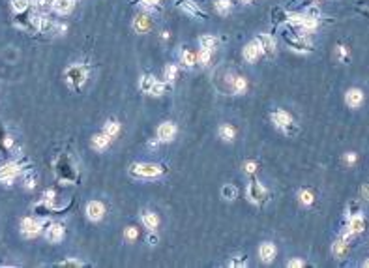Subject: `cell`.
I'll return each instance as SVG.
<instances>
[{"mask_svg": "<svg viewBox=\"0 0 369 268\" xmlns=\"http://www.w3.org/2000/svg\"><path fill=\"white\" fill-rule=\"evenodd\" d=\"M86 77H88V67L84 66V64H71V66L66 69L67 84H69L71 88H75V90H79V88L83 86V83L86 81Z\"/></svg>", "mask_w": 369, "mask_h": 268, "instance_id": "7a4b0ae2", "label": "cell"}, {"mask_svg": "<svg viewBox=\"0 0 369 268\" xmlns=\"http://www.w3.org/2000/svg\"><path fill=\"white\" fill-rule=\"evenodd\" d=\"M300 201H302L304 204H311V202H313L311 192H300Z\"/></svg>", "mask_w": 369, "mask_h": 268, "instance_id": "8d00e7d4", "label": "cell"}, {"mask_svg": "<svg viewBox=\"0 0 369 268\" xmlns=\"http://www.w3.org/2000/svg\"><path fill=\"white\" fill-rule=\"evenodd\" d=\"M177 66H167L165 67V79L167 81H175L177 79Z\"/></svg>", "mask_w": 369, "mask_h": 268, "instance_id": "d590c367", "label": "cell"}, {"mask_svg": "<svg viewBox=\"0 0 369 268\" xmlns=\"http://www.w3.org/2000/svg\"><path fill=\"white\" fill-rule=\"evenodd\" d=\"M219 135H221L223 141H233L235 139V130L231 126H221L219 128Z\"/></svg>", "mask_w": 369, "mask_h": 268, "instance_id": "4dcf8cb0", "label": "cell"}, {"mask_svg": "<svg viewBox=\"0 0 369 268\" xmlns=\"http://www.w3.org/2000/svg\"><path fill=\"white\" fill-rule=\"evenodd\" d=\"M165 88H167V84L156 81V83H154V86L150 88V94H152V96H161V94L165 92Z\"/></svg>", "mask_w": 369, "mask_h": 268, "instance_id": "d6a6232c", "label": "cell"}, {"mask_svg": "<svg viewBox=\"0 0 369 268\" xmlns=\"http://www.w3.org/2000/svg\"><path fill=\"white\" fill-rule=\"evenodd\" d=\"M210 59H212V51H208V49L199 51V55H197V62H199L201 66H208Z\"/></svg>", "mask_w": 369, "mask_h": 268, "instance_id": "83f0119b", "label": "cell"}, {"mask_svg": "<svg viewBox=\"0 0 369 268\" xmlns=\"http://www.w3.org/2000/svg\"><path fill=\"white\" fill-rule=\"evenodd\" d=\"M152 28V19L150 15H146V13H139V15L133 19V30L139 34H144L148 32Z\"/></svg>", "mask_w": 369, "mask_h": 268, "instance_id": "30bf717a", "label": "cell"}, {"mask_svg": "<svg viewBox=\"0 0 369 268\" xmlns=\"http://www.w3.org/2000/svg\"><path fill=\"white\" fill-rule=\"evenodd\" d=\"M247 195L253 202H264L266 201V190L260 186V182L257 180H251L249 182V188H247Z\"/></svg>", "mask_w": 369, "mask_h": 268, "instance_id": "ba28073f", "label": "cell"}, {"mask_svg": "<svg viewBox=\"0 0 369 268\" xmlns=\"http://www.w3.org/2000/svg\"><path fill=\"white\" fill-rule=\"evenodd\" d=\"M25 163L26 161H23V159H17V161H9L6 165H2V167H0V182H8V184H11L13 178L25 169Z\"/></svg>", "mask_w": 369, "mask_h": 268, "instance_id": "3957f363", "label": "cell"}, {"mask_svg": "<svg viewBox=\"0 0 369 268\" xmlns=\"http://www.w3.org/2000/svg\"><path fill=\"white\" fill-rule=\"evenodd\" d=\"M354 159H356V156H354V154H351V156H347V161H351V163H353Z\"/></svg>", "mask_w": 369, "mask_h": 268, "instance_id": "bcb514c9", "label": "cell"}, {"mask_svg": "<svg viewBox=\"0 0 369 268\" xmlns=\"http://www.w3.org/2000/svg\"><path fill=\"white\" fill-rule=\"evenodd\" d=\"M73 6H75V0H55L53 11H57L60 15H66L73 9Z\"/></svg>", "mask_w": 369, "mask_h": 268, "instance_id": "2e32d148", "label": "cell"}, {"mask_svg": "<svg viewBox=\"0 0 369 268\" xmlns=\"http://www.w3.org/2000/svg\"><path fill=\"white\" fill-rule=\"evenodd\" d=\"M53 4H55V0H36L34 9H36L38 13H45V11L53 9Z\"/></svg>", "mask_w": 369, "mask_h": 268, "instance_id": "484cf974", "label": "cell"}, {"mask_svg": "<svg viewBox=\"0 0 369 268\" xmlns=\"http://www.w3.org/2000/svg\"><path fill=\"white\" fill-rule=\"evenodd\" d=\"M118 132H120V126H118V122H109V124L105 126V134L109 135V137H115Z\"/></svg>", "mask_w": 369, "mask_h": 268, "instance_id": "836d02e7", "label": "cell"}, {"mask_svg": "<svg viewBox=\"0 0 369 268\" xmlns=\"http://www.w3.org/2000/svg\"><path fill=\"white\" fill-rule=\"evenodd\" d=\"M244 169H246V173H253V171L257 169V163H255V161H249V163H246V167Z\"/></svg>", "mask_w": 369, "mask_h": 268, "instance_id": "b9f144b4", "label": "cell"}, {"mask_svg": "<svg viewBox=\"0 0 369 268\" xmlns=\"http://www.w3.org/2000/svg\"><path fill=\"white\" fill-rule=\"evenodd\" d=\"M247 265V259L246 257H242V259H235L229 263V267H246Z\"/></svg>", "mask_w": 369, "mask_h": 268, "instance_id": "f35d334b", "label": "cell"}, {"mask_svg": "<svg viewBox=\"0 0 369 268\" xmlns=\"http://www.w3.org/2000/svg\"><path fill=\"white\" fill-rule=\"evenodd\" d=\"M347 103L351 105V107H358L362 101H364V92H362L360 88H351L349 92H347Z\"/></svg>", "mask_w": 369, "mask_h": 268, "instance_id": "ac0fdd59", "label": "cell"}, {"mask_svg": "<svg viewBox=\"0 0 369 268\" xmlns=\"http://www.w3.org/2000/svg\"><path fill=\"white\" fill-rule=\"evenodd\" d=\"M223 197L225 199H229V201H233V199H236V195H238V190H236L235 186H231V184H227L223 186Z\"/></svg>", "mask_w": 369, "mask_h": 268, "instance_id": "1f68e13d", "label": "cell"}, {"mask_svg": "<svg viewBox=\"0 0 369 268\" xmlns=\"http://www.w3.org/2000/svg\"><path fill=\"white\" fill-rule=\"evenodd\" d=\"M45 236H47L49 242L59 244L60 240H62V236H64V227L60 225V223H51L49 229H47V233H45Z\"/></svg>", "mask_w": 369, "mask_h": 268, "instance_id": "5bb4252c", "label": "cell"}, {"mask_svg": "<svg viewBox=\"0 0 369 268\" xmlns=\"http://www.w3.org/2000/svg\"><path fill=\"white\" fill-rule=\"evenodd\" d=\"M364 267H369V261H366V265H364Z\"/></svg>", "mask_w": 369, "mask_h": 268, "instance_id": "7dc6e473", "label": "cell"}, {"mask_svg": "<svg viewBox=\"0 0 369 268\" xmlns=\"http://www.w3.org/2000/svg\"><path fill=\"white\" fill-rule=\"evenodd\" d=\"M272 120H274V124H276L277 128H281V130H285V132H291L293 118H291V115H289L287 111H281V109L274 111V113H272Z\"/></svg>", "mask_w": 369, "mask_h": 268, "instance_id": "8992f818", "label": "cell"}, {"mask_svg": "<svg viewBox=\"0 0 369 268\" xmlns=\"http://www.w3.org/2000/svg\"><path fill=\"white\" fill-rule=\"evenodd\" d=\"M9 148H11V139L6 134V128L0 124V154H9Z\"/></svg>", "mask_w": 369, "mask_h": 268, "instance_id": "ffe728a7", "label": "cell"}, {"mask_svg": "<svg viewBox=\"0 0 369 268\" xmlns=\"http://www.w3.org/2000/svg\"><path fill=\"white\" fill-rule=\"evenodd\" d=\"M362 193H364V199H369V184L364 186V190H362Z\"/></svg>", "mask_w": 369, "mask_h": 268, "instance_id": "ee69618b", "label": "cell"}, {"mask_svg": "<svg viewBox=\"0 0 369 268\" xmlns=\"http://www.w3.org/2000/svg\"><path fill=\"white\" fill-rule=\"evenodd\" d=\"M165 169L163 165H154V163H133L129 167V173L133 176H144V178H150V176H158L161 175Z\"/></svg>", "mask_w": 369, "mask_h": 268, "instance_id": "277c9868", "label": "cell"}, {"mask_svg": "<svg viewBox=\"0 0 369 268\" xmlns=\"http://www.w3.org/2000/svg\"><path fill=\"white\" fill-rule=\"evenodd\" d=\"M40 229H42V221H38V219L25 218L23 221H21V231H23L26 236L38 235V233H40Z\"/></svg>", "mask_w": 369, "mask_h": 268, "instance_id": "7c38bea8", "label": "cell"}, {"mask_svg": "<svg viewBox=\"0 0 369 268\" xmlns=\"http://www.w3.org/2000/svg\"><path fill=\"white\" fill-rule=\"evenodd\" d=\"M302 265H304V263H302V261H298V259H294V261H291V263H289V267H302Z\"/></svg>", "mask_w": 369, "mask_h": 268, "instance_id": "7bdbcfd3", "label": "cell"}, {"mask_svg": "<svg viewBox=\"0 0 369 268\" xmlns=\"http://www.w3.org/2000/svg\"><path fill=\"white\" fill-rule=\"evenodd\" d=\"M148 242H150V244H156V242H158V236L150 235V236H148Z\"/></svg>", "mask_w": 369, "mask_h": 268, "instance_id": "f6af8a7d", "label": "cell"}, {"mask_svg": "<svg viewBox=\"0 0 369 268\" xmlns=\"http://www.w3.org/2000/svg\"><path fill=\"white\" fill-rule=\"evenodd\" d=\"M109 142H111V137L105 134V132H103V134L94 135V137H92V146H94V148H107V146H109Z\"/></svg>", "mask_w": 369, "mask_h": 268, "instance_id": "7402d4cb", "label": "cell"}, {"mask_svg": "<svg viewBox=\"0 0 369 268\" xmlns=\"http://www.w3.org/2000/svg\"><path fill=\"white\" fill-rule=\"evenodd\" d=\"M246 88H247V81H246L244 77L236 75L235 77V84H233V90H235L236 94H242Z\"/></svg>", "mask_w": 369, "mask_h": 268, "instance_id": "f546056e", "label": "cell"}, {"mask_svg": "<svg viewBox=\"0 0 369 268\" xmlns=\"http://www.w3.org/2000/svg\"><path fill=\"white\" fill-rule=\"evenodd\" d=\"M175 132H177L175 124L163 122V124L158 128V139H160V141H171V139L175 137Z\"/></svg>", "mask_w": 369, "mask_h": 268, "instance_id": "9a60e30c", "label": "cell"}, {"mask_svg": "<svg viewBox=\"0 0 369 268\" xmlns=\"http://www.w3.org/2000/svg\"><path fill=\"white\" fill-rule=\"evenodd\" d=\"M257 43L260 45L262 55H266V57H274V55H276V42H274V38H272L270 34H260V36H257Z\"/></svg>", "mask_w": 369, "mask_h": 268, "instance_id": "52a82bcc", "label": "cell"}, {"mask_svg": "<svg viewBox=\"0 0 369 268\" xmlns=\"http://www.w3.org/2000/svg\"><path fill=\"white\" fill-rule=\"evenodd\" d=\"M25 186L28 190H32L34 186H36V175H34V173H30V175L25 178Z\"/></svg>", "mask_w": 369, "mask_h": 268, "instance_id": "74e56055", "label": "cell"}, {"mask_svg": "<svg viewBox=\"0 0 369 268\" xmlns=\"http://www.w3.org/2000/svg\"><path fill=\"white\" fill-rule=\"evenodd\" d=\"M218 38L216 36H201L199 38V45H201V49H208V51H214L216 47H218Z\"/></svg>", "mask_w": 369, "mask_h": 268, "instance_id": "44dd1931", "label": "cell"}, {"mask_svg": "<svg viewBox=\"0 0 369 268\" xmlns=\"http://www.w3.org/2000/svg\"><path fill=\"white\" fill-rule=\"evenodd\" d=\"M259 255L264 263H270V261L276 257V246H274L272 242H264L259 248Z\"/></svg>", "mask_w": 369, "mask_h": 268, "instance_id": "e0dca14e", "label": "cell"}, {"mask_svg": "<svg viewBox=\"0 0 369 268\" xmlns=\"http://www.w3.org/2000/svg\"><path fill=\"white\" fill-rule=\"evenodd\" d=\"M160 2L161 0H141V4L146 8H156V6H160Z\"/></svg>", "mask_w": 369, "mask_h": 268, "instance_id": "ab89813d", "label": "cell"}, {"mask_svg": "<svg viewBox=\"0 0 369 268\" xmlns=\"http://www.w3.org/2000/svg\"><path fill=\"white\" fill-rule=\"evenodd\" d=\"M364 227H366V221H364V218H362L360 214H356V216H353V218H351V221H349V233H353V235H356V233H362V231H364Z\"/></svg>", "mask_w": 369, "mask_h": 268, "instance_id": "d6986e66", "label": "cell"}, {"mask_svg": "<svg viewBox=\"0 0 369 268\" xmlns=\"http://www.w3.org/2000/svg\"><path fill=\"white\" fill-rule=\"evenodd\" d=\"M214 8H216L218 13L227 15V13L233 9V4H231V0H214Z\"/></svg>", "mask_w": 369, "mask_h": 268, "instance_id": "cb8c5ba5", "label": "cell"}, {"mask_svg": "<svg viewBox=\"0 0 369 268\" xmlns=\"http://www.w3.org/2000/svg\"><path fill=\"white\" fill-rule=\"evenodd\" d=\"M154 83H156V77H154V75H144L143 79H141V90H143V92L150 94V88L154 86Z\"/></svg>", "mask_w": 369, "mask_h": 268, "instance_id": "f1b7e54d", "label": "cell"}, {"mask_svg": "<svg viewBox=\"0 0 369 268\" xmlns=\"http://www.w3.org/2000/svg\"><path fill=\"white\" fill-rule=\"evenodd\" d=\"M242 2H251V0H242Z\"/></svg>", "mask_w": 369, "mask_h": 268, "instance_id": "c3c4849f", "label": "cell"}, {"mask_svg": "<svg viewBox=\"0 0 369 268\" xmlns=\"http://www.w3.org/2000/svg\"><path fill=\"white\" fill-rule=\"evenodd\" d=\"M177 4H178V8H182L185 11V13H189V15H193V17H206V13L202 11L193 0H177Z\"/></svg>", "mask_w": 369, "mask_h": 268, "instance_id": "9c48e42d", "label": "cell"}, {"mask_svg": "<svg viewBox=\"0 0 369 268\" xmlns=\"http://www.w3.org/2000/svg\"><path fill=\"white\" fill-rule=\"evenodd\" d=\"M55 171H57V176L62 182H67V184H73L77 180V171L71 163V158L67 154H62L57 163H55Z\"/></svg>", "mask_w": 369, "mask_h": 268, "instance_id": "6da1fadb", "label": "cell"}, {"mask_svg": "<svg viewBox=\"0 0 369 268\" xmlns=\"http://www.w3.org/2000/svg\"><path fill=\"white\" fill-rule=\"evenodd\" d=\"M180 60H182V64H184L185 67H191V66H195V62H197V57H195L189 49H185V51H182Z\"/></svg>", "mask_w": 369, "mask_h": 268, "instance_id": "d4e9b609", "label": "cell"}, {"mask_svg": "<svg viewBox=\"0 0 369 268\" xmlns=\"http://www.w3.org/2000/svg\"><path fill=\"white\" fill-rule=\"evenodd\" d=\"M143 223L144 227H148L150 231H154L158 227V223H160V219H158L156 214H152V212H143Z\"/></svg>", "mask_w": 369, "mask_h": 268, "instance_id": "603a6c76", "label": "cell"}, {"mask_svg": "<svg viewBox=\"0 0 369 268\" xmlns=\"http://www.w3.org/2000/svg\"><path fill=\"white\" fill-rule=\"evenodd\" d=\"M260 55H262V51H260V45L257 42L247 43V45L244 47V59L247 60V62H255Z\"/></svg>", "mask_w": 369, "mask_h": 268, "instance_id": "4fadbf2b", "label": "cell"}, {"mask_svg": "<svg viewBox=\"0 0 369 268\" xmlns=\"http://www.w3.org/2000/svg\"><path fill=\"white\" fill-rule=\"evenodd\" d=\"M103 214H105V208H103V204L100 201H90L86 204V216H88V219L100 221L103 218Z\"/></svg>", "mask_w": 369, "mask_h": 268, "instance_id": "8fae6325", "label": "cell"}, {"mask_svg": "<svg viewBox=\"0 0 369 268\" xmlns=\"http://www.w3.org/2000/svg\"><path fill=\"white\" fill-rule=\"evenodd\" d=\"M84 263L81 259H66V261H60L59 267H83Z\"/></svg>", "mask_w": 369, "mask_h": 268, "instance_id": "e575fe53", "label": "cell"}, {"mask_svg": "<svg viewBox=\"0 0 369 268\" xmlns=\"http://www.w3.org/2000/svg\"><path fill=\"white\" fill-rule=\"evenodd\" d=\"M283 40L287 42V45L289 47H293L294 51H298V53H311L313 51V45H311L306 38H304L302 34H283Z\"/></svg>", "mask_w": 369, "mask_h": 268, "instance_id": "5b68a950", "label": "cell"}, {"mask_svg": "<svg viewBox=\"0 0 369 268\" xmlns=\"http://www.w3.org/2000/svg\"><path fill=\"white\" fill-rule=\"evenodd\" d=\"M126 238H129V240H133V238H137V229H133V227H129L126 231Z\"/></svg>", "mask_w": 369, "mask_h": 268, "instance_id": "60d3db41", "label": "cell"}, {"mask_svg": "<svg viewBox=\"0 0 369 268\" xmlns=\"http://www.w3.org/2000/svg\"><path fill=\"white\" fill-rule=\"evenodd\" d=\"M9 2H11V8L15 13H21V11L30 8V0H9Z\"/></svg>", "mask_w": 369, "mask_h": 268, "instance_id": "4316f807", "label": "cell"}]
</instances>
